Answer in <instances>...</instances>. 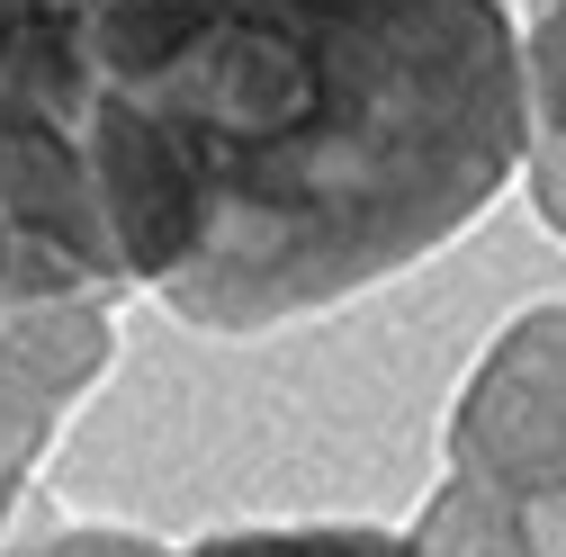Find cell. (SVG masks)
<instances>
[{"mask_svg":"<svg viewBox=\"0 0 566 557\" xmlns=\"http://www.w3.org/2000/svg\"><path fill=\"white\" fill-rule=\"evenodd\" d=\"M91 189L198 333L350 306L522 180V0H91Z\"/></svg>","mask_w":566,"mask_h":557,"instance_id":"1","label":"cell"},{"mask_svg":"<svg viewBox=\"0 0 566 557\" xmlns=\"http://www.w3.org/2000/svg\"><path fill=\"white\" fill-rule=\"evenodd\" d=\"M91 0H0V225L28 297H135L91 189Z\"/></svg>","mask_w":566,"mask_h":557,"instance_id":"2","label":"cell"},{"mask_svg":"<svg viewBox=\"0 0 566 557\" xmlns=\"http://www.w3.org/2000/svg\"><path fill=\"white\" fill-rule=\"evenodd\" d=\"M450 467L522 504H566V306H522L450 404Z\"/></svg>","mask_w":566,"mask_h":557,"instance_id":"3","label":"cell"},{"mask_svg":"<svg viewBox=\"0 0 566 557\" xmlns=\"http://www.w3.org/2000/svg\"><path fill=\"white\" fill-rule=\"evenodd\" d=\"M117 306L126 297H28L10 315V341H0V539H10L36 467L54 459L63 423L108 378Z\"/></svg>","mask_w":566,"mask_h":557,"instance_id":"4","label":"cell"},{"mask_svg":"<svg viewBox=\"0 0 566 557\" xmlns=\"http://www.w3.org/2000/svg\"><path fill=\"white\" fill-rule=\"evenodd\" d=\"M163 557H422V539L387 522H234Z\"/></svg>","mask_w":566,"mask_h":557,"instance_id":"5","label":"cell"},{"mask_svg":"<svg viewBox=\"0 0 566 557\" xmlns=\"http://www.w3.org/2000/svg\"><path fill=\"white\" fill-rule=\"evenodd\" d=\"M522 91L531 154H566V0H522Z\"/></svg>","mask_w":566,"mask_h":557,"instance_id":"6","label":"cell"},{"mask_svg":"<svg viewBox=\"0 0 566 557\" xmlns=\"http://www.w3.org/2000/svg\"><path fill=\"white\" fill-rule=\"evenodd\" d=\"M171 539L135 530V522H45V530H10L0 539V557H163Z\"/></svg>","mask_w":566,"mask_h":557,"instance_id":"7","label":"cell"},{"mask_svg":"<svg viewBox=\"0 0 566 557\" xmlns=\"http://www.w3.org/2000/svg\"><path fill=\"white\" fill-rule=\"evenodd\" d=\"M522 189L539 207V225L566 243V154H522Z\"/></svg>","mask_w":566,"mask_h":557,"instance_id":"8","label":"cell"},{"mask_svg":"<svg viewBox=\"0 0 566 557\" xmlns=\"http://www.w3.org/2000/svg\"><path fill=\"white\" fill-rule=\"evenodd\" d=\"M28 306V288H19V252H10V225H0V341H10V315Z\"/></svg>","mask_w":566,"mask_h":557,"instance_id":"9","label":"cell"},{"mask_svg":"<svg viewBox=\"0 0 566 557\" xmlns=\"http://www.w3.org/2000/svg\"><path fill=\"white\" fill-rule=\"evenodd\" d=\"M557 557H566V504H557Z\"/></svg>","mask_w":566,"mask_h":557,"instance_id":"10","label":"cell"}]
</instances>
